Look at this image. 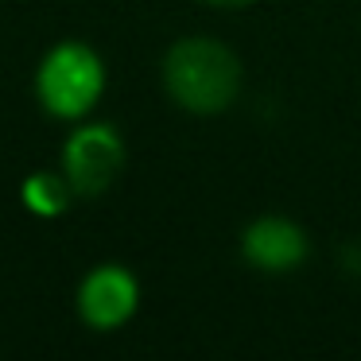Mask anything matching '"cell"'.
<instances>
[{"mask_svg": "<svg viewBox=\"0 0 361 361\" xmlns=\"http://www.w3.org/2000/svg\"><path fill=\"white\" fill-rule=\"evenodd\" d=\"M164 86L183 109L221 113L241 90V63L214 39H183L164 59Z\"/></svg>", "mask_w": 361, "mask_h": 361, "instance_id": "1", "label": "cell"}, {"mask_svg": "<svg viewBox=\"0 0 361 361\" xmlns=\"http://www.w3.org/2000/svg\"><path fill=\"white\" fill-rule=\"evenodd\" d=\"M105 86V71L102 59L94 55L82 43H63L55 47L39 66V78H35V90H39V102L47 113L55 117H82L86 109H94V102L102 97Z\"/></svg>", "mask_w": 361, "mask_h": 361, "instance_id": "2", "label": "cell"}, {"mask_svg": "<svg viewBox=\"0 0 361 361\" xmlns=\"http://www.w3.org/2000/svg\"><path fill=\"white\" fill-rule=\"evenodd\" d=\"M66 183L74 187V195L94 198L102 190L113 187V179L125 167V148H121V136L105 125H90L78 128L66 144Z\"/></svg>", "mask_w": 361, "mask_h": 361, "instance_id": "3", "label": "cell"}, {"mask_svg": "<svg viewBox=\"0 0 361 361\" xmlns=\"http://www.w3.org/2000/svg\"><path fill=\"white\" fill-rule=\"evenodd\" d=\"M78 311L90 326L113 330L136 311V280L117 264H102L86 276L78 291Z\"/></svg>", "mask_w": 361, "mask_h": 361, "instance_id": "4", "label": "cell"}, {"mask_svg": "<svg viewBox=\"0 0 361 361\" xmlns=\"http://www.w3.org/2000/svg\"><path fill=\"white\" fill-rule=\"evenodd\" d=\"M307 257V237L283 218H260L245 229V260L260 272H291Z\"/></svg>", "mask_w": 361, "mask_h": 361, "instance_id": "5", "label": "cell"}, {"mask_svg": "<svg viewBox=\"0 0 361 361\" xmlns=\"http://www.w3.org/2000/svg\"><path fill=\"white\" fill-rule=\"evenodd\" d=\"M71 183H63L59 175H32V179L24 183V202L32 206L35 214H43V218H51V214H63L66 210V198H71Z\"/></svg>", "mask_w": 361, "mask_h": 361, "instance_id": "6", "label": "cell"}, {"mask_svg": "<svg viewBox=\"0 0 361 361\" xmlns=\"http://www.w3.org/2000/svg\"><path fill=\"white\" fill-rule=\"evenodd\" d=\"M206 4H214V8H245L252 0H206Z\"/></svg>", "mask_w": 361, "mask_h": 361, "instance_id": "7", "label": "cell"}]
</instances>
